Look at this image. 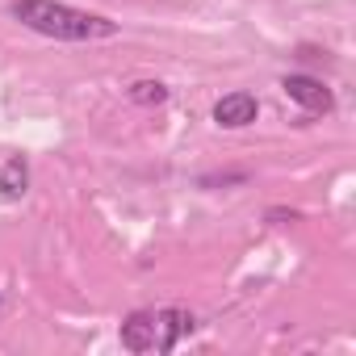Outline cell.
Masks as SVG:
<instances>
[{"mask_svg":"<svg viewBox=\"0 0 356 356\" xmlns=\"http://www.w3.org/2000/svg\"><path fill=\"white\" fill-rule=\"evenodd\" d=\"M30 189V159L26 155H9L0 168V197L5 202H22Z\"/></svg>","mask_w":356,"mask_h":356,"instance_id":"obj_6","label":"cell"},{"mask_svg":"<svg viewBox=\"0 0 356 356\" xmlns=\"http://www.w3.org/2000/svg\"><path fill=\"white\" fill-rule=\"evenodd\" d=\"M281 88H285V97L298 101L306 113H331V109H335L331 88H327L323 80H314V76H285Z\"/></svg>","mask_w":356,"mask_h":356,"instance_id":"obj_2","label":"cell"},{"mask_svg":"<svg viewBox=\"0 0 356 356\" xmlns=\"http://www.w3.org/2000/svg\"><path fill=\"white\" fill-rule=\"evenodd\" d=\"M197 327V318L185 310V306H168V310H155V352H172L189 331Z\"/></svg>","mask_w":356,"mask_h":356,"instance_id":"obj_3","label":"cell"},{"mask_svg":"<svg viewBox=\"0 0 356 356\" xmlns=\"http://www.w3.org/2000/svg\"><path fill=\"white\" fill-rule=\"evenodd\" d=\"M130 101L151 109V105H163V101H168V88H163L159 80H134V84H130Z\"/></svg>","mask_w":356,"mask_h":356,"instance_id":"obj_7","label":"cell"},{"mask_svg":"<svg viewBox=\"0 0 356 356\" xmlns=\"http://www.w3.org/2000/svg\"><path fill=\"white\" fill-rule=\"evenodd\" d=\"M9 13L26 30L59 38V42H97V38H113L118 34V22H109L101 13H84V9L59 5V0H13Z\"/></svg>","mask_w":356,"mask_h":356,"instance_id":"obj_1","label":"cell"},{"mask_svg":"<svg viewBox=\"0 0 356 356\" xmlns=\"http://www.w3.org/2000/svg\"><path fill=\"white\" fill-rule=\"evenodd\" d=\"M256 113H260V101H256L252 92H227V97L214 105V122L227 126V130H243V126H252Z\"/></svg>","mask_w":356,"mask_h":356,"instance_id":"obj_4","label":"cell"},{"mask_svg":"<svg viewBox=\"0 0 356 356\" xmlns=\"http://www.w3.org/2000/svg\"><path fill=\"white\" fill-rule=\"evenodd\" d=\"M0 306H5V302H0Z\"/></svg>","mask_w":356,"mask_h":356,"instance_id":"obj_8","label":"cell"},{"mask_svg":"<svg viewBox=\"0 0 356 356\" xmlns=\"http://www.w3.org/2000/svg\"><path fill=\"white\" fill-rule=\"evenodd\" d=\"M122 348L126 352H155V314L151 310H134L122 323Z\"/></svg>","mask_w":356,"mask_h":356,"instance_id":"obj_5","label":"cell"}]
</instances>
